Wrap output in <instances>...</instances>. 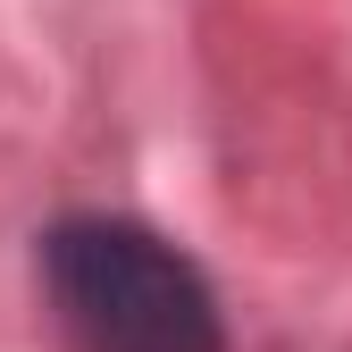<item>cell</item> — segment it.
<instances>
[{"mask_svg":"<svg viewBox=\"0 0 352 352\" xmlns=\"http://www.w3.org/2000/svg\"><path fill=\"white\" fill-rule=\"evenodd\" d=\"M42 294L76 352H227L210 277L135 218H59L42 235Z\"/></svg>","mask_w":352,"mask_h":352,"instance_id":"cell-1","label":"cell"}]
</instances>
